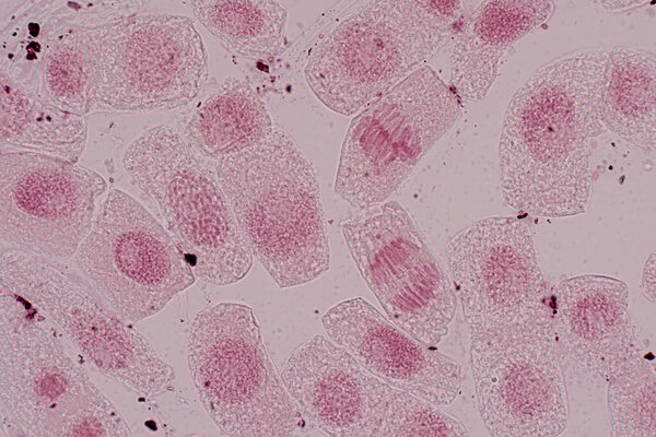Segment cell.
Instances as JSON below:
<instances>
[{
	"instance_id": "6da1fadb",
	"label": "cell",
	"mask_w": 656,
	"mask_h": 437,
	"mask_svg": "<svg viewBox=\"0 0 656 437\" xmlns=\"http://www.w3.org/2000/svg\"><path fill=\"white\" fill-rule=\"evenodd\" d=\"M608 50L581 49L538 68L512 95L499 142L505 202L547 218L586 211L591 156L605 132L600 103Z\"/></svg>"
},
{
	"instance_id": "7a4b0ae2",
	"label": "cell",
	"mask_w": 656,
	"mask_h": 437,
	"mask_svg": "<svg viewBox=\"0 0 656 437\" xmlns=\"http://www.w3.org/2000/svg\"><path fill=\"white\" fill-rule=\"evenodd\" d=\"M215 175L253 256L280 288L320 277L330 239L312 163L284 130L216 162Z\"/></svg>"
},
{
	"instance_id": "3957f363",
	"label": "cell",
	"mask_w": 656,
	"mask_h": 437,
	"mask_svg": "<svg viewBox=\"0 0 656 437\" xmlns=\"http://www.w3.org/2000/svg\"><path fill=\"white\" fill-rule=\"evenodd\" d=\"M466 15L462 1L354 2L312 47L305 80L330 110L358 114L449 45Z\"/></svg>"
},
{
	"instance_id": "277c9868",
	"label": "cell",
	"mask_w": 656,
	"mask_h": 437,
	"mask_svg": "<svg viewBox=\"0 0 656 437\" xmlns=\"http://www.w3.org/2000/svg\"><path fill=\"white\" fill-rule=\"evenodd\" d=\"M122 166L156 204L198 280L227 286L249 273L254 256L216 175L176 128L143 131L126 149Z\"/></svg>"
},
{
	"instance_id": "5b68a950",
	"label": "cell",
	"mask_w": 656,
	"mask_h": 437,
	"mask_svg": "<svg viewBox=\"0 0 656 437\" xmlns=\"http://www.w3.org/2000/svg\"><path fill=\"white\" fill-rule=\"evenodd\" d=\"M186 358L203 409L224 434L292 436L303 426L251 307L223 302L199 310L188 327Z\"/></svg>"
},
{
	"instance_id": "8992f818",
	"label": "cell",
	"mask_w": 656,
	"mask_h": 437,
	"mask_svg": "<svg viewBox=\"0 0 656 437\" xmlns=\"http://www.w3.org/2000/svg\"><path fill=\"white\" fill-rule=\"evenodd\" d=\"M0 290L35 305L104 376L155 398L174 389L175 370L66 260L2 247Z\"/></svg>"
},
{
	"instance_id": "52a82bcc",
	"label": "cell",
	"mask_w": 656,
	"mask_h": 437,
	"mask_svg": "<svg viewBox=\"0 0 656 437\" xmlns=\"http://www.w3.org/2000/svg\"><path fill=\"white\" fill-rule=\"evenodd\" d=\"M460 117L452 87L423 64L352 118L335 192L361 211L386 202Z\"/></svg>"
},
{
	"instance_id": "ba28073f",
	"label": "cell",
	"mask_w": 656,
	"mask_h": 437,
	"mask_svg": "<svg viewBox=\"0 0 656 437\" xmlns=\"http://www.w3.org/2000/svg\"><path fill=\"white\" fill-rule=\"evenodd\" d=\"M446 262L469 336L554 333L552 293L525 221L472 222L448 241Z\"/></svg>"
},
{
	"instance_id": "9c48e42d",
	"label": "cell",
	"mask_w": 656,
	"mask_h": 437,
	"mask_svg": "<svg viewBox=\"0 0 656 437\" xmlns=\"http://www.w3.org/2000/svg\"><path fill=\"white\" fill-rule=\"evenodd\" d=\"M91 113H148L190 104L208 80V55L188 16L147 10L94 28Z\"/></svg>"
},
{
	"instance_id": "30bf717a",
	"label": "cell",
	"mask_w": 656,
	"mask_h": 437,
	"mask_svg": "<svg viewBox=\"0 0 656 437\" xmlns=\"http://www.w3.org/2000/svg\"><path fill=\"white\" fill-rule=\"evenodd\" d=\"M355 265L389 320L435 346L449 331L457 294L410 212L391 200L343 220Z\"/></svg>"
},
{
	"instance_id": "8fae6325",
	"label": "cell",
	"mask_w": 656,
	"mask_h": 437,
	"mask_svg": "<svg viewBox=\"0 0 656 437\" xmlns=\"http://www.w3.org/2000/svg\"><path fill=\"white\" fill-rule=\"evenodd\" d=\"M72 264L129 323L157 315L197 279L165 226L120 189L107 192Z\"/></svg>"
},
{
	"instance_id": "7c38bea8",
	"label": "cell",
	"mask_w": 656,
	"mask_h": 437,
	"mask_svg": "<svg viewBox=\"0 0 656 437\" xmlns=\"http://www.w3.org/2000/svg\"><path fill=\"white\" fill-rule=\"evenodd\" d=\"M62 336L30 300L0 290L1 437H58L102 393Z\"/></svg>"
},
{
	"instance_id": "4fadbf2b",
	"label": "cell",
	"mask_w": 656,
	"mask_h": 437,
	"mask_svg": "<svg viewBox=\"0 0 656 437\" xmlns=\"http://www.w3.org/2000/svg\"><path fill=\"white\" fill-rule=\"evenodd\" d=\"M107 190L93 169L34 152H1L2 247L50 259H72Z\"/></svg>"
},
{
	"instance_id": "5bb4252c",
	"label": "cell",
	"mask_w": 656,
	"mask_h": 437,
	"mask_svg": "<svg viewBox=\"0 0 656 437\" xmlns=\"http://www.w3.org/2000/svg\"><path fill=\"white\" fill-rule=\"evenodd\" d=\"M469 356L479 414L491 436L565 430L567 397L554 333L470 336Z\"/></svg>"
},
{
	"instance_id": "9a60e30c",
	"label": "cell",
	"mask_w": 656,
	"mask_h": 437,
	"mask_svg": "<svg viewBox=\"0 0 656 437\" xmlns=\"http://www.w3.org/2000/svg\"><path fill=\"white\" fill-rule=\"evenodd\" d=\"M281 378L304 418L329 436H398L408 392L375 377L326 335L298 344Z\"/></svg>"
},
{
	"instance_id": "2e32d148",
	"label": "cell",
	"mask_w": 656,
	"mask_h": 437,
	"mask_svg": "<svg viewBox=\"0 0 656 437\" xmlns=\"http://www.w3.org/2000/svg\"><path fill=\"white\" fill-rule=\"evenodd\" d=\"M321 326L331 341L391 387L437 406L452 404L460 393L459 362L418 341L362 297L333 305Z\"/></svg>"
},
{
	"instance_id": "e0dca14e",
	"label": "cell",
	"mask_w": 656,
	"mask_h": 437,
	"mask_svg": "<svg viewBox=\"0 0 656 437\" xmlns=\"http://www.w3.org/2000/svg\"><path fill=\"white\" fill-rule=\"evenodd\" d=\"M552 303L559 351L587 374L606 380L641 349L624 281L599 274L571 276L558 284Z\"/></svg>"
},
{
	"instance_id": "ac0fdd59",
	"label": "cell",
	"mask_w": 656,
	"mask_h": 437,
	"mask_svg": "<svg viewBox=\"0 0 656 437\" xmlns=\"http://www.w3.org/2000/svg\"><path fill=\"white\" fill-rule=\"evenodd\" d=\"M554 10L552 1H483L466 15L449 43V86L459 101H483L503 56L544 25Z\"/></svg>"
},
{
	"instance_id": "d6986e66",
	"label": "cell",
	"mask_w": 656,
	"mask_h": 437,
	"mask_svg": "<svg viewBox=\"0 0 656 437\" xmlns=\"http://www.w3.org/2000/svg\"><path fill=\"white\" fill-rule=\"evenodd\" d=\"M1 14V72L38 94L47 50L74 27H96L150 10L148 1L31 0Z\"/></svg>"
},
{
	"instance_id": "ffe728a7",
	"label": "cell",
	"mask_w": 656,
	"mask_h": 437,
	"mask_svg": "<svg viewBox=\"0 0 656 437\" xmlns=\"http://www.w3.org/2000/svg\"><path fill=\"white\" fill-rule=\"evenodd\" d=\"M274 130L265 102L245 81L229 78L192 110L184 137L202 157L220 161Z\"/></svg>"
},
{
	"instance_id": "44dd1931",
	"label": "cell",
	"mask_w": 656,
	"mask_h": 437,
	"mask_svg": "<svg viewBox=\"0 0 656 437\" xmlns=\"http://www.w3.org/2000/svg\"><path fill=\"white\" fill-rule=\"evenodd\" d=\"M1 152H34L78 163L85 150L84 116L63 110L1 72Z\"/></svg>"
},
{
	"instance_id": "7402d4cb",
	"label": "cell",
	"mask_w": 656,
	"mask_h": 437,
	"mask_svg": "<svg viewBox=\"0 0 656 437\" xmlns=\"http://www.w3.org/2000/svg\"><path fill=\"white\" fill-rule=\"evenodd\" d=\"M655 61L637 47L608 50L600 103L605 129L648 153L656 144Z\"/></svg>"
},
{
	"instance_id": "603a6c76",
	"label": "cell",
	"mask_w": 656,
	"mask_h": 437,
	"mask_svg": "<svg viewBox=\"0 0 656 437\" xmlns=\"http://www.w3.org/2000/svg\"><path fill=\"white\" fill-rule=\"evenodd\" d=\"M189 5L199 23L230 52L267 60L282 49L288 10L279 1L196 0Z\"/></svg>"
},
{
	"instance_id": "cb8c5ba5",
	"label": "cell",
	"mask_w": 656,
	"mask_h": 437,
	"mask_svg": "<svg viewBox=\"0 0 656 437\" xmlns=\"http://www.w3.org/2000/svg\"><path fill=\"white\" fill-rule=\"evenodd\" d=\"M94 28L79 26L67 32L47 50L40 70L38 94L57 107L81 116L91 113Z\"/></svg>"
},
{
	"instance_id": "d4e9b609",
	"label": "cell",
	"mask_w": 656,
	"mask_h": 437,
	"mask_svg": "<svg viewBox=\"0 0 656 437\" xmlns=\"http://www.w3.org/2000/svg\"><path fill=\"white\" fill-rule=\"evenodd\" d=\"M655 359L639 349L606 379L607 406L616 437L656 434Z\"/></svg>"
},
{
	"instance_id": "484cf974",
	"label": "cell",
	"mask_w": 656,
	"mask_h": 437,
	"mask_svg": "<svg viewBox=\"0 0 656 437\" xmlns=\"http://www.w3.org/2000/svg\"><path fill=\"white\" fill-rule=\"evenodd\" d=\"M130 435L129 424L116 405L102 392L62 427L58 437Z\"/></svg>"
},
{
	"instance_id": "4316f807",
	"label": "cell",
	"mask_w": 656,
	"mask_h": 437,
	"mask_svg": "<svg viewBox=\"0 0 656 437\" xmlns=\"http://www.w3.org/2000/svg\"><path fill=\"white\" fill-rule=\"evenodd\" d=\"M655 253L653 252L644 263L640 286L644 297L653 305L655 304Z\"/></svg>"
},
{
	"instance_id": "83f0119b",
	"label": "cell",
	"mask_w": 656,
	"mask_h": 437,
	"mask_svg": "<svg viewBox=\"0 0 656 437\" xmlns=\"http://www.w3.org/2000/svg\"><path fill=\"white\" fill-rule=\"evenodd\" d=\"M644 1H601L599 4L609 11H621L628 9H635L644 5Z\"/></svg>"
}]
</instances>
